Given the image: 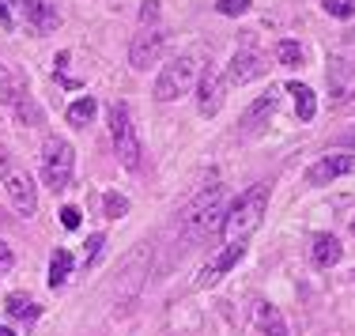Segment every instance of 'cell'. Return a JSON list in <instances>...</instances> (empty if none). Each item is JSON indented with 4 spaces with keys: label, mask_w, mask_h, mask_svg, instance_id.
<instances>
[{
    "label": "cell",
    "mask_w": 355,
    "mask_h": 336,
    "mask_svg": "<svg viewBox=\"0 0 355 336\" xmlns=\"http://www.w3.org/2000/svg\"><path fill=\"white\" fill-rule=\"evenodd\" d=\"M265 212H268V186L261 182V186H250L231 208H227V215H223V238L227 242H246L250 234L265 223Z\"/></svg>",
    "instance_id": "obj_1"
},
{
    "label": "cell",
    "mask_w": 355,
    "mask_h": 336,
    "mask_svg": "<svg viewBox=\"0 0 355 336\" xmlns=\"http://www.w3.org/2000/svg\"><path fill=\"white\" fill-rule=\"evenodd\" d=\"M223 215H227L223 212V186H208L205 193H197V200L182 212V234L189 242H200V238H208L216 227H223Z\"/></svg>",
    "instance_id": "obj_2"
},
{
    "label": "cell",
    "mask_w": 355,
    "mask_h": 336,
    "mask_svg": "<svg viewBox=\"0 0 355 336\" xmlns=\"http://www.w3.org/2000/svg\"><path fill=\"white\" fill-rule=\"evenodd\" d=\"M110 140H114V151L129 170L140 166V140H137V125H132V114L125 103H114L110 106Z\"/></svg>",
    "instance_id": "obj_3"
},
{
    "label": "cell",
    "mask_w": 355,
    "mask_h": 336,
    "mask_svg": "<svg viewBox=\"0 0 355 336\" xmlns=\"http://www.w3.org/2000/svg\"><path fill=\"white\" fill-rule=\"evenodd\" d=\"M72 166H76L72 144H69V140H61V136H49L46 148H42V178H46V186L53 189V193L69 189Z\"/></svg>",
    "instance_id": "obj_4"
},
{
    "label": "cell",
    "mask_w": 355,
    "mask_h": 336,
    "mask_svg": "<svg viewBox=\"0 0 355 336\" xmlns=\"http://www.w3.org/2000/svg\"><path fill=\"white\" fill-rule=\"evenodd\" d=\"M193 83H197V57H174L155 80V98L159 103H174V98L189 95Z\"/></svg>",
    "instance_id": "obj_5"
},
{
    "label": "cell",
    "mask_w": 355,
    "mask_h": 336,
    "mask_svg": "<svg viewBox=\"0 0 355 336\" xmlns=\"http://www.w3.org/2000/svg\"><path fill=\"white\" fill-rule=\"evenodd\" d=\"M4 193L8 200L15 204V212L19 215H35L38 212V193H35V182L27 178L23 170H15V166H4Z\"/></svg>",
    "instance_id": "obj_6"
},
{
    "label": "cell",
    "mask_w": 355,
    "mask_h": 336,
    "mask_svg": "<svg viewBox=\"0 0 355 336\" xmlns=\"http://www.w3.org/2000/svg\"><path fill=\"white\" fill-rule=\"evenodd\" d=\"M246 257V242H227V249H219V254L208 261L205 268H200V276H197V288H212L216 280H223L227 272H231L234 265Z\"/></svg>",
    "instance_id": "obj_7"
},
{
    "label": "cell",
    "mask_w": 355,
    "mask_h": 336,
    "mask_svg": "<svg viewBox=\"0 0 355 336\" xmlns=\"http://www.w3.org/2000/svg\"><path fill=\"white\" fill-rule=\"evenodd\" d=\"M325 80H329V95H333L336 106H344V103H352V98H355V69L348 61L333 57L329 69H325Z\"/></svg>",
    "instance_id": "obj_8"
},
{
    "label": "cell",
    "mask_w": 355,
    "mask_h": 336,
    "mask_svg": "<svg viewBox=\"0 0 355 336\" xmlns=\"http://www.w3.org/2000/svg\"><path fill=\"white\" fill-rule=\"evenodd\" d=\"M344 174H355V155H325L321 163H314L306 170L310 186H329V182L344 178Z\"/></svg>",
    "instance_id": "obj_9"
},
{
    "label": "cell",
    "mask_w": 355,
    "mask_h": 336,
    "mask_svg": "<svg viewBox=\"0 0 355 336\" xmlns=\"http://www.w3.org/2000/svg\"><path fill=\"white\" fill-rule=\"evenodd\" d=\"M268 72L265 57L261 53H250V49H242V53L231 57V64H227V83H250V80H261V76Z\"/></svg>",
    "instance_id": "obj_10"
},
{
    "label": "cell",
    "mask_w": 355,
    "mask_h": 336,
    "mask_svg": "<svg viewBox=\"0 0 355 336\" xmlns=\"http://www.w3.org/2000/svg\"><path fill=\"white\" fill-rule=\"evenodd\" d=\"M223 87H227V80L219 76L216 69H208L205 76H200V95H197V106H200V114L205 117H212L223 110Z\"/></svg>",
    "instance_id": "obj_11"
},
{
    "label": "cell",
    "mask_w": 355,
    "mask_h": 336,
    "mask_svg": "<svg viewBox=\"0 0 355 336\" xmlns=\"http://www.w3.org/2000/svg\"><path fill=\"white\" fill-rule=\"evenodd\" d=\"M159 53H163V35H159V30H140V35L132 38L129 61H132V69H148V64H155Z\"/></svg>",
    "instance_id": "obj_12"
},
{
    "label": "cell",
    "mask_w": 355,
    "mask_h": 336,
    "mask_svg": "<svg viewBox=\"0 0 355 336\" xmlns=\"http://www.w3.org/2000/svg\"><path fill=\"white\" fill-rule=\"evenodd\" d=\"M23 15H27V27L35 30V35H49V30H57V23H61L57 8L46 4V0H23Z\"/></svg>",
    "instance_id": "obj_13"
},
{
    "label": "cell",
    "mask_w": 355,
    "mask_h": 336,
    "mask_svg": "<svg viewBox=\"0 0 355 336\" xmlns=\"http://www.w3.org/2000/svg\"><path fill=\"white\" fill-rule=\"evenodd\" d=\"M272 114H276V95H261L257 103L242 114V132H246V136H257L265 117H272Z\"/></svg>",
    "instance_id": "obj_14"
},
{
    "label": "cell",
    "mask_w": 355,
    "mask_h": 336,
    "mask_svg": "<svg viewBox=\"0 0 355 336\" xmlns=\"http://www.w3.org/2000/svg\"><path fill=\"white\" fill-rule=\"evenodd\" d=\"M253 321H257V329L265 336H287V321L272 302H257V306H253Z\"/></svg>",
    "instance_id": "obj_15"
},
{
    "label": "cell",
    "mask_w": 355,
    "mask_h": 336,
    "mask_svg": "<svg viewBox=\"0 0 355 336\" xmlns=\"http://www.w3.org/2000/svg\"><path fill=\"white\" fill-rule=\"evenodd\" d=\"M344 246L333 238V234H314V246H310V257H314L318 268H333L336 261H340Z\"/></svg>",
    "instance_id": "obj_16"
},
{
    "label": "cell",
    "mask_w": 355,
    "mask_h": 336,
    "mask_svg": "<svg viewBox=\"0 0 355 336\" xmlns=\"http://www.w3.org/2000/svg\"><path fill=\"white\" fill-rule=\"evenodd\" d=\"M4 310H8V317H15V321H38V314H42V306L31 295H23V291H15V295H8L4 299Z\"/></svg>",
    "instance_id": "obj_17"
},
{
    "label": "cell",
    "mask_w": 355,
    "mask_h": 336,
    "mask_svg": "<svg viewBox=\"0 0 355 336\" xmlns=\"http://www.w3.org/2000/svg\"><path fill=\"white\" fill-rule=\"evenodd\" d=\"M287 95H295V114H299V121H314L318 98H314V91H310L306 83H287Z\"/></svg>",
    "instance_id": "obj_18"
},
{
    "label": "cell",
    "mask_w": 355,
    "mask_h": 336,
    "mask_svg": "<svg viewBox=\"0 0 355 336\" xmlns=\"http://www.w3.org/2000/svg\"><path fill=\"white\" fill-rule=\"evenodd\" d=\"M69 276H72V254L69 249H53V257H49V288H64Z\"/></svg>",
    "instance_id": "obj_19"
},
{
    "label": "cell",
    "mask_w": 355,
    "mask_h": 336,
    "mask_svg": "<svg viewBox=\"0 0 355 336\" xmlns=\"http://www.w3.org/2000/svg\"><path fill=\"white\" fill-rule=\"evenodd\" d=\"M0 27H4V30H19V27H27V15H23V0H0Z\"/></svg>",
    "instance_id": "obj_20"
},
{
    "label": "cell",
    "mask_w": 355,
    "mask_h": 336,
    "mask_svg": "<svg viewBox=\"0 0 355 336\" xmlns=\"http://www.w3.org/2000/svg\"><path fill=\"white\" fill-rule=\"evenodd\" d=\"M12 110H15V117H19V121H27V125H38V121H42V114H38L35 98H31V95H23V91L15 95Z\"/></svg>",
    "instance_id": "obj_21"
},
{
    "label": "cell",
    "mask_w": 355,
    "mask_h": 336,
    "mask_svg": "<svg viewBox=\"0 0 355 336\" xmlns=\"http://www.w3.org/2000/svg\"><path fill=\"white\" fill-rule=\"evenodd\" d=\"M276 57H280V64H287V69H299L302 64V46L291 38H284L280 46H276Z\"/></svg>",
    "instance_id": "obj_22"
},
{
    "label": "cell",
    "mask_w": 355,
    "mask_h": 336,
    "mask_svg": "<svg viewBox=\"0 0 355 336\" xmlns=\"http://www.w3.org/2000/svg\"><path fill=\"white\" fill-rule=\"evenodd\" d=\"M95 110H98L95 98H76V103L69 106V121L72 125H83V121H91V117H95Z\"/></svg>",
    "instance_id": "obj_23"
},
{
    "label": "cell",
    "mask_w": 355,
    "mask_h": 336,
    "mask_svg": "<svg viewBox=\"0 0 355 336\" xmlns=\"http://www.w3.org/2000/svg\"><path fill=\"white\" fill-rule=\"evenodd\" d=\"M103 208H106V215H110V220H121V215L129 212V200H125L121 193H106Z\"/></svg>",
    "instance_id": "obj_24"
},
{
    "label": "cell",
    "mask_w": 355,
    "mask_h": 336,
    "mask_svg": "<svg viewBox=\"0 0 355 336\" xmlns=\"http://www.w3.org/2000/svg\"><path fill=\"white\" fill-rule=\"evenodd\" d=\"M321 8L329 15H336V19H352L355 15V0H321Z\"/></svg>",
    "instance_id": "obj_25"
},
{
    "label": "cell",
    "mask_w": 355,
    "mask_h": 336,
    "mask_svg": "<svg viewBox=\"0 0 355 336\" xmlns=\"http://www.w3.org/2000/svg\"><path fill=\"white\" fill-rule=\"evenodd\" d=\"M15 95H19V87L12 83V76H8V69L0 64V103L4 106H12L15 103Z\"/></svg>",
    "instance_id": "obj_26"
},
{
    "label": "cell",
    "mask_w": 355,
    "mask_h": 336,
    "mask_svg": "<svg viewBox=\"0 0 355 336\" xmlns=\"http://www.w3.org/2000/svg\"><path fill=\"white\" fill-rule=\"evenodd\" d=\"M103 234H91V238H87V246H83V265H91V261H95V257H98V249H103Z\"/></svg>",
    "instance_id": "obj_27"
},
{
    "label": "cell",
    "mask_w": 355,
    "mask_h": 336,
    "mask_svg": "<svg viewBox=\"0 0 355 336\" xmlns=\"http://www.w3.org/2000/svg\"><path fill=\"white\" fill-rule=\"evenodd\" d=\"M216 8L223 15H242V12H250V0H219Z\"/></svg>",
    "instance_id": "obj_28"
},
{
    "label": "cell",
    "mask_w": 355,
    "mask_h": 336,
    "mask_svg": "<svg viewBox=\"0 0 355 336\" xmlns=\"http://www.w3.org/2000/svg\"><path fill=\"white\" fill-rule=\"evenodd\" d=\"M80 220H83V215H80V208H76V204H64V208H61V223L69 227V231H76V227H80Z\"/></svg>",
    "instance_id": "obj_29"
},
{
    "label": "cell",
    "mask_w": 355,
    "mask_h": 336,
    "mask_svg": "<svg viewBox=\"0 0 355 336\" xmlns=\"http://www.w3.org/2000/svg\"><path fill=\"white\" fill-rule=\"evenodd\" d=\"M140 19H144V23L159 19V0H144V4H140Z\"/></svg>",
    "instance_id": "obj_30"
},
{
    "label": "cell",
    "mask_w": 355,
    "mask_h": 336,
    "mask_svg": "<svg viewBox=\"0 0 355 336\" xmlns=\"http://www.w3.org/2000/svg\"><path fill=\"white\" fill-rule=\"evenodd\" d=\"M12 265H15V254H12V246H8V242H0V272H8Z\"/></svg>",
    "instance_id": "obj_31"
},
{
    "label": "cell",
    "mask_w": 355,
    "mask_h": 336,
    "mask_svg": "<svg viewBox=\"0 0 355 336\" xmlns=\"http://www.w3.org/2000/svg\"><path fill=\"white\" fill-rule=\"evenodd\" d=\"M8 166V151H4V144H0V170Z\"/></svg>",
    "instance_id": "obj_32"
},
{
    "label": "cell",
    "mask_w": 355,
    "mask_h": 336,
    "mask_svg": "<svg viewBox=\"0 0 355 336\" xmlns=\"http://www.w3.org/2000/svg\"><path fill=\"white\" fill-rule=\"evenodd\" d=\"M0 336H15L12 329H8V325H0Z\"/></svg>",
    "instance_id": "obj_33"
},
{
    "label": "cell",
    "mask_w": 355,
    "mask_h": 336,
    "mask_svg": "<svg viewBox=\"0 0 355 336\" xmlns=\"http://www.w3.org/2000/svg\"><path fill=\"white\" fill-rule=\"evenodd\" d=\"M352 234H355V220H352Z\"/></svg>",
    "instance_id": "obj_34"
},
{
    "label": "cell",
    "mask_w": 355,
    "mask_h": 336,
    "mask_svg": "<svg viewBox=\"0 0 355 336\" xmlns=\"http://www.w3.org/2000/svg\"><path fill=\"white\" fill-rule=\"evenodd\" d=\"M352 144H355V140H352Z\"/></svg>",
    "instance_id": "obj_35"
},
{
    "label": "cell",
    "mask_w": 355,
    "mask_h": 336,
    "mask_svg": "<svg viewBox=\"0 0 355 336\" xmlns=\"http://www.w3.org/2000/svg\"><path fill=\"white\" fill-rule=\"evenodd\" d=\"M352 276H355V272H352Z\"/></svg>",
    "instance_id": "obj_36"
}]
</instances>
